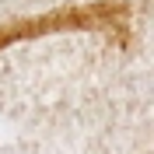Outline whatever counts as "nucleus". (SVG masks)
Returning <instances> with one entry per match:
<instances>
[]
</instances>
